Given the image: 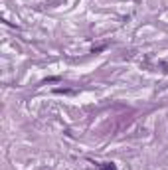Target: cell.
Segmentation results:
<instances>
[{
  "instance_id": "cell-1",
  "label": "cell",
  "mask_w": 168,
  "mask_h": 170,
  "mask_svg": "<svg viewBox=\"0 0 168 170\" xmlns=\"http://www.w3.org/2000/svg\"><path fill=\"white\" fill-rule=\"evenodd\" d=\"M56 93H65V95H73L75 91H73V89H61V87H59V89H56Z\"/></svg>"
},
{
  "instance_id": "cell-2",
  "label": "cell",
  "mask_w": 168,
  "mask_h": 170,
  "mask_svg": "<svg viewBox=\"0 0 168 170\" xmlns=\"http://www.w3.org/2000/svg\"><path fill=\"white\" fill-rule=\"evenodd\" d=\"M101 168H103V170H117V168H115V166H113V164H109V162H105V164H101Z\"/></svg>"
},
{
  "instance_id": "cell-3",
  "label": "cell",
  "mask_w": 168,
  "mask_h": 170,
  "mask_svg": "<svg viewBox=\"0 0 168 170\" xmlns=\"http://www.w3.org/2000/svg\"><path fill=\"white\" fill-rule=\"evenodd\" d=\"M107 45H97V47H93V54H99V52H103Z\"/></svg>"
}]
</instances>
